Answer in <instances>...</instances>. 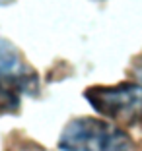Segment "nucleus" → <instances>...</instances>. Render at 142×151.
I'll use <instances>...</instances> for the list:
<instances>
[{"label":"nucleus","mask_w":142,"mask_h":151,"mask_svg":"<svg viewBox=\"0 0 142 151\" xmlns=\"http://www.w3.org/2000/svg\"><path fill=\"white\" fill-rule=\"evenodd\" d=\"M10 2H14V0H0V6H4V4H10Z\"/></svg>","instance_id":"6"},{"label":"nucleus","mask_w":142,"mask_h":151,"mask_svg":"<svg viewBox=\"0 0 142 151\" xmlns=\"http://www.w3.org/2000/svg\"><path fill=\"white\" fill-rule=\"evenodd\" d=\"M18 107H20V99L16 95V89L6 85L4 81H0V114L18 111Z\"/></svg>","instance_id":"4"},{"label":"nucleus","mask_w":142,"mask_h":151,"mask_svg":"<svg viewBox=\"0 0 142 151\" xmlns=\"http://www.w3.org/2000/svg\"><path fill=\"white\" fill-rule=\"evenodd\" d=\"M60 151H133L129 134L105 120L82 116L68 122L58 139Z\"/></svg>","instance_id":"1"},{"label":"nucleus","mask_w":142,"mask_h":151,"mask_svg":"<svg viewBox=\"0 0 142 151\" xmlns=\"http://www.w3.org/2000/svg\"><path fill=\"white\" fill-rule=\"evenodd\" d=\"M0 81L27 95H35L39 91V76L22 58L20 50L2 37H0Z\"/></svg>","instance_id":"3"},{"label":"nucleus","mask_w":142,"mask_h":151,"mask_svg":"<svg viewBox=\"0 0 142 151\" xmlns=\"http://www.w3.org/2000/svg\"><path fill=\"white\" fill-rule=\"evenodd\" d=\"M86 99L98 114L115 122L134 124L142 118V85L140 83H117V85H93L86 89Z\"/></svg>","instance_id":"2"},{"label":"nucleus","mask_w":142,"mask_h":151,"mask_svg":"<svg viewBox=\"0 0 142 151\" xmlns=\"http://www.w3.org/2000/svg\"><path fill=\"white\" fill-rule=\"evenodd\" d=\"M134 74H136V78L142 81V56H140V60H138V64H136V68H134Z\"/></svg>","instance_id":"5"}]
</instances>
